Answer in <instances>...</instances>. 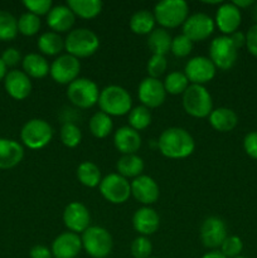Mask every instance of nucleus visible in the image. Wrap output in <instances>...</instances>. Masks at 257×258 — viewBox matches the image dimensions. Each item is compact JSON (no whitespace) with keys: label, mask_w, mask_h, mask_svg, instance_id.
Returning <instances> with one entry per match:
<instances>
[{"label":"nucleus","mask_w":257,"mask_h":258,"mask_svg":"<svg viewBox=\"0 0 257 258\" xmlns=\"http://www.w3.org/2000/svg\"><path fill=\"white\" fill-rule=\"evenodd\" d=\"M98 188L101 196L112 204H123L131 196V184L117 173L106 175Z\"/></svg>","instance_id":"nucleus-10"},{"label":"nucleus","mask_w":257,"mask_h":258,"mask_svg":"<svg viewBox=\"0 0 257 258\" xmlns=\"http://www.w3.org/2000/svg\"><path fill=\"white\" fill-rule=\"evenodd\" d=\"M77 178L78 181L87 188H96L102 180L100 168L92 161H83L78 165Z\"/></svg>","instance_id":"nucleus-30"},{"label":"nucleus","mask_w":257,"mask_h":258,"mask_svg":"<svg viewBox=\"0 0 257 258\" xmlns=\"http://www.w3.org/2000/svg\"><path fill=\"white\" fill-rule=\"evenodd\" d=\"M67 7L76 17L82 19H93L102 12L103 4L100 0H68Z\"/></svg>","instance_id":"nucleus-28"},{"label":"nucleus","mask_w":257,"mask_h":258,"mask_svg":"<svg viewBox=\"0 0 257 258\" xmlns=\"http://www.w3.org/2000/svg\"><path fill=\"white\" fill-rule=\"evenodd\" d=\"M133 226L140 236L148 237L158 231L160 226V217L155 209L150 207H143L134 213Z\"/></svg>","instance_id":"nucleus-21"},{"label":"nucleus","mask_w":257,"mask_h":258,"mask_svg":"<svg viewBox=\"0 0 257 258\" xmlns=\"http://www.w3.org/2000/svg\"><path fill=\"white\" fill-rule=\"evenodd\" d=\"M91 134L97 139H105L112 133L113 122L111 116L106 115L102 111L93 113L92 117L90 118V123H88Z\"/></svg>","instance_id":"nucleus-33"},{"label":"nucleus","mask_w":257,"mask_h":258,"mask_svg":"<svg viewBox=\"0 0 257 258\" xmlns=\"http://www.w3.org/2000/svg\"><path fill=\"white\" fill-rule=\"evenodd\" d=\"M100 48V39L93 30L87 28H77L71 30L65 39V49L67 54L77 59L95 54Z\"/></svg>","instance_id":"nucleus-2"},{"label":"nucleus","mask_w":257,"mask_h":258,"mask_svg":"<svg viewBox=\"0 0 257 258\" xmlns=\"http://www.w3.org/2000/svg\"><path fill=\"white\" fill-rule=\"evenodd\" d=\"M80 72V60L70 54H62L55 58L49 70L50 77L59 85H71L73 81L77 80Z\"/></svg>","instance_id":"nucleus-11"},{"label":"nucleus","mask_w":257,"mask_h":258,"mask_svg":"<svg viewBox=\"0 0 257 258\" xmlns=\"http://www.w3.org/2000/svg\"><path fill=\"white\" fill-rule=\"evenodd\" d=\"M40 25L42 23H40L39 17L27 12L20 15V18L18 19V32L22 33L25 37H32L39 32Z\"/></svg>","instance_id":"nucleus-38"},{"label":"nucleus","mask_w":257,"mask_h":258,"mask_svg":"<svg viewBox=\"0 0 257 258\" xmlns=\"http://www.w3.org/2000/svg\"><path fill=\"white\" fill-rule=\"evenodd\" d=\"M241 10L236 5H233V3H224V4H221V7L217 10L214 24L223 34L231 35L237 32L241 25Z\"/></svg>","instance_id":"nucleus-19"},{"label":"nucleus","mask_w":257,"mask_h":258,"mask_svg":"<svg viewBox=\"0 0 257 258\" xmlns=\"http://www.w3.org/2000/svg\"><path fill=\"white\" fill-rule=\"evenodd\" d=\"M150 123L151 113L148 107L140 105L131 108V111L128 112V126L130 127H133L136 131H141L145 130Z\"/></svg>","instance_id":"nucleus-35"},{"label":"nucleus","mask_w":257,"mask_h":258,"mask_svg":"<svg viewBox=\"0 0 257 258\" xmlns=\"http://www.w3.org/2000/svg\"><path fill=\"white\" fill-rule=\"evenodd\" d=\"M158 149L165 158L185 159L194 153L196 143L185 128L169 127L161 133Z\"/></svg>","instance_id":"nucleus-1"},{"label":"nucleus","mask_w":257,"mask_h":258,"mask_svg":"<svg viewBox=\"0 0 257 258\" xmlns=\"http://www.w3.org/2000/svg\"><path fill=\"white\" fill-rule=\"evenodd\" d=\"M63 223L72 233H83L91 227V214L87 207L80 202H72L63 211Z\"/></svg>","instance_id":"nucleus-15"},{"label":"nucleus","mask_w":257,"mask_h":258,"mask_svg":"<svg viewBox=\"0 0 257 258\" xmlns=\"http://www.w3.org/2000/svg\"><path fill=\"white\" fill-rule=\"evenodd\" d=\"M53 127L42 118H32L24 123L20 131V139L27 148L39 150L52 141Z\"/></svg>","instance_id":"nucleus-7"},{"label":"nucleus","mask_w":257,"mask_h":258,"mask_svg":"<svg viewBox=\"0 0 257 258\" xmlns=\"http://www.w3.org/2000/svg\"><path fill=\"white\" fill-rule=\"evenodd\" d=\"M252 18H253V20L257 24V3H254L253 8H252Z\"/></svg>","instance_id":"nucleus-52"},{"label":"nucleus","mask_w":257,"mask_h":258,"mask_svg":"<svg viewBox=\"0 0 257 258\" xmlns=\"http://www.w3.org/2000/svg\"><path fill=\"white\" fill-rule=\"evenodd\" d=\"M60 141L67 148L73 149L76 146H78L82 140V133H81V128L77 125H75L73 122H66L63 123V126L60 127Z\"/></svg>","instance_id":"nucleus-37"},{"label":"nucleus","mask_w":257,"mask_h":258,"mask_svg":"<svg viewBox=\"0 0 257 258\" xmlns=\"http://www.w3.org/2000/svg\"><path fill=\"white\" fill-rule=\"evenodd\" d=\"M183 107L188 115L196 118L208 117L213 111L211 93L204 86L189 85L183 93Z\"/></svg>","instance_id":"nucleus-5"},{"label":"nucleus","mask_w":257,"mask_h":258,"mask_svg":"<svg viewBox=\"0 0 257 258\" xmlns=\"http://www.w3.org/2000/svg\"><path fill=\"white\" fill-rule=\"evenodd\" d=\"M238 57V49L233 45L228 35H221L212 40L209 45V59L216 68L228 71L236 63Z\"/></svg>","instance_id":"nucleus-9"},{"label":"nucleus","mask_w":257,"mask_h":258,"mask_svg":"<svg viewBox=\"0 0 257 258\" xmlns=\"http://www.w3.org/2000/svg\"><path fill=\"white\" fill-rule=\"evenodd\" d=\"M138 97L141 105L150 110V108H156L163 105L166 98V91L161 81L146 77L139 85Z\"/></svg>","instance_id":"nucleus-16"},{"label":"nucleus","mask_w":257,"mask_h":258,"mask_svg":"<svg viewBox=\"0 0 257 258\" xmlns=\"http://www.w3.org/2000/svg\"><path fill=\"white\" fill-rule=\"evenodd\" d=\"M4 86L8 95L14 100H25L32 92V81L23 71L13 70L7 73L4 78Z\"/></svg>","instance_id":"nucleus-20"},{"label":"nucleus","mask_w":257,"mask_h":258,"mask_svg":"<svg viewBox=\"0 0 257 258\" xmlns=\"http://www.w3.org/2000/svg\"><path fill=\"white\" fill-rule=\"evenodd\" d=\"M0 58L7 67H15L22 60V55L17 48H7Z\"/></svg>","instance_id":"nucleus-45"},{"label":"nucleus","mask_w":257,"mask_h":258,"mask_svg":"<svg viewBox=\"0 0 257 258\" xmlns=\"http://www.w3.org/2000/svg\"><path fill=\"white\" fill-rule=\"evenodd\" d=\"M113 144L123 155L136 154V151L141 148V136L139 131L134 130L130 126H122L116 130L113 135Z\"/></svg>","instance_id":"nucleus-22"},{"label":"nucleus","mask_w":257,"mask_h":258,"mask_svg":"<svg viewBox=\"0 0 257 258\" xmlns=\"http://www.w3.org/2000/svg\"><path fill=\"white\" fill-rule=\"evenodd\" d=\"M76 15L67 5H55L47 15V24L55 33H65L72 29Z\"/></svg>","instance_id":"nucleus-23"},{"label":"nucleus","mask_w":257,"mask_h":258,"mask_svg":"<svg viewBox=\"0 0 257 258\" xmlns=\"http://www.w3.org/2000/svg\"><path fill=\"white\" fill-rule=\"evenodd\" d=\"M24 158V149L18 141L0 139V169H12Z\"/></svg>","instance_id":"nucleus-24"},{"label":"nucleus","mask_w":257,"mask_h":258,"mask_svg":"<svg viewBox=\"0 0 257 258\" xmlns=\"http://www.w3.org/2000/svg\"><path fill=\"white\" fill-rule=\"evenodd\" d=\"M166 68H168V60H166L165 55H151L150 59L148 60L146 64V71H148V77L156 78L159 80L160 76L165 73Z\"/></svg>","instance_id":"nucleus-42"},{"label":"nucleus","mask_w":257,"mask_h":258,"mask_svg":"<svg viewBox=\"0 0 257 258\" xmlns=\"http://www.w3.org/2000/svg\"><path fill=\"white\" fill-rule=\"evenodd\" d=\"M38 48L45 55H58L65 49V40L58 33L45 32L38 38Z\"/></svg>","instance_id":"nucleus-32"},{"label":"nucleus","mask_w":257,"mask_h":258,"mask_svg":"<svg viewBox=\"0 0 257 258\" xmlns=\"http://www.w3.org/2000/svg\"><path fill=\"white\" fill-rule=\"evenodd\" d=\"M154 17L164 29H174L188 19L189 5L184 0H163L154 8Z\"/></svg>","instance_id":"nucleus-4"},{"label":"nucleus","mask_w":257,"mask_h":258,"mask_svg":"<svg viewBox=\"0 0 257 258\" xmlns=\"http://www.w3.org/2000/svg\"><path fill=\"white\" fill-rule=\"evenodd\" d=\"M131 196L141 204L150 206L159 199V185L151 176L140 175L131 181Z\"/></svg>","instance_id":"nucleus-17"},{"label":"nucleus","mask_w":257,"mask_h":258,"mask_svg":"<svg viewBox=\"0 0 257 258\" xmlns=\"http://www.w3.org/2000/svg\"><path fill=\"white\" fill-rule=\"evenodd\" d=\"M30 258H52V251L43 244H37L29 252Z\"/></svg>","instance_id":"nucleus-47"},{"label":"nucleus","mask_w":257,"mask_h":258,"mask_svg":"<svg viewBox=\"0 0 257 258\" xmlns=\"http://www.w3.org/2000/svg\"><path fill=\"white\" fill-rule=\"evenodd\" d=\"M98 106L108 116H123L131 111L133 100L127 91L121 86H106L100 91Z\"/></svg>","instance_id":"nucleus-3"},{"label":"nucleus","mask_w":257,"mask_h":258,"mask_svg":"<svg viewBox=\"0 0 257 258\" xmlns=\"http://www.w3.org/2000/svg\"><path fill=\"white\" fill-rule=\"evenodd\" d=\"M246 47L252 55L257 57V24L252 25L246 33Z\"/></svg>","instance_id":"nucleus-46"},{"label":"nucleus","mask_w":257,"mask_h":258,"mask_svg":"<svg viewBox=\"0 0 257 258\" xmlns=\"http://www.w3.org/2000/svg\"><path fill=\"white\" fill-rule=\"evenodd\" d=\"M81 249V237L72 232H63L54 238L50 251L54 258H77Z\"/></svg>","instance_id":"nucleus-18"},{"label":"nucleus","mask_w":257,"mask_h":258,"mask_svg":"<svg viewBox=\"0 0 257 258\" xmlns=\"http://www.w3.org/2000/svg\"><path fill=\"white\" fill-rule=\"evenodd\" d=\"M67 97L78 108H90L98 102V86L88 78H77L68 85Z\"/></svg>","instance_id":"nucleus-8"},{"label":"nucleus","mask_w":257,"mask_h":258,"mask_svg":"<svg viewBox=\"0 0 257 258\" xmlns=\"http://www.w3.org/2000/svg\"><path fill=\"white\" fill-rule=\"evenodd\" d=\"M243 149L249 158L257 160V131H252L244 136Z\"/></svg>","instance_id":"nucleus-44"},{"label":"nucleus","mask_w":257,"mask_h":258,"mask_svg":"<svg viewBox=\"0 0 257 258\" xmlns=\"http://www.w3.org/2000/svg\"><path fill=\"white\" fill-rule=\"evenodd\" d=\"M82 248L93 258H105L113 248V239L110 232L103 227H88L81 237Z\"/></svg>","instance_id":"nucleus-6"},{"label":"nucleus","mask_w":257,"mask_h":258,"mask_svg":"<svg viewBox=\"0 0 257 258\" xmlns=\"http://www.w3.org/2000/svg\"><path fill=\"white\" fill-rule=\"evenodd\" d=\"M5 76H7V66L4 64V62L0 58V81L5 78Z\"/></svg>","instance_id":"nucleus-51"},{"label":"nucleus","mask_w":257,"mask_h":258,"mask_svg":"<svg viewBox=\"0 0 257 258\" xmlns=\"http://www.w3.org/2000/svg\"><path fill=\"white\" fill-rule=\"evenodd\" d=\"M199 236H201V241L204 247L211 249L218 248L227 238L226 223L219 217H208L202 223Z\"/></svg>","instance_id":"nucleus-14"},{"label":"nucleus","mask_w":257,"mask_h":258,"mask_svg":"<svg viewBox=\"0 0 257 258\" xmlns=\"http://www.w3.org/2000/svg\"><path fill=\"white\" fill-rule=\"evenodd\" d=\"M155 23L154 13L148 12V10H139L131 17L130 29L139 35L150 34L155 29Z\"/></svg>","instance_id":"nucleus-31"},{"label":"nucleus","mask_w":257,"mask_h":258,"mask_svg":"<svg viewBox=\"0 0 257 258\" xmlns=\"http://www.w3.org/2000/svg\"><path fill=\"white\" fill-rule=\"evenodd\" d=\"M171 35L164 28H155L153 32L149 34L148 45L153 54L156 55H165L166 53L170 52L171 48Z\"/></svg>","instance_id":"nucleus-29"},{"label":"nucleus","mask_w":257,"mask_h":258,"mask_svg":"<svg viewBox=\"0 0 257 258\" xmlns=\"http://www.w3.org/2000/svg\"><path fill=\"white\" fill-rule=\"evenodd\" d=\"M181 27H183V34L194 43L208 39L214 32L216 24L208 14L196 13V14L189 15Z\"/></svg>","instance_id":"nucleus-13"},{"label":"nucleus","mask_w":257,"mask_h":258,"mask_svg":"<svg viewBox=\"0 0 257 258\" xmlns=\"http://www.w3.org/2000/svg\"><path fill=\"white\" fill-rule=\"evenodd\" d=\"M18 34V20L10 13L0 10V40H12Z\"/></svg>","instance_id":"nucleus-36"},{"label":"nucleus","mask_w":257,"mask_h":258,"mask_svg":"<svg viewBox=\"0 0 257 258\" xmlns=\"http://www.w3.org/2000/svg\"><path fill=\"white\" fill-rule=\"evenodd\" d=\"M216 72V66L208 57H204V55L190 58L184 68V75L186 76L191 85L204 86L213 80Z\"/></svg>","instance_id":"nucleus-12"},{"label":"nucleus","mask_w":257,"mask_h":258,"mask_svg":"<svg viewBox=\"0 0 257 258\" xmlns=\"http://www.w3.org/2000/svg\"><path fill=\"white\" fill-rule=\"evenodd\" d=\"M208 118L212 127L219 133H229L236 127L238 122L237 113L228 107L216 108L212 111Z\"/></svg>","instance_id":"nucleus-25"},{"label":"nucleus","mask_w":257,"mask_h":258,"mask_svg":"<svg viewBox=\"0 0 257 258\" xmlns=\"http://www.w3.org/2000/svg\"><path fill=\"white\" fill-rule=\"evenodd\" d=\"M243 249V242L237 236H227L221 246V252L226 258H236L241 256Z\"/></svg>","instance_id":"nucleus-41"},{"label":"nucleus","mask_w":257,"mask_h":258,"mask_svg":"<svg viewBox=\"0 0 257 258\" xmlns=\"http://www.w3.org/2000/svg\"><path fill=\"white\" fill-rule=\"evenodd\" d=\"M202 258H226V257L223 256V253H222L221 251H212L204 254Z\"/></svg>","instance_id":"nucleus-50"},{"label":"nucleus","mask_w":257,"mask_h":258,"mask_svg":"<svg viewBox=\"0 0 257 258\" xmlns=\"http://www.w3.org/2000/svg\"><path fill=\"white\" fill-rule=\"evenodd\" d=\"M254 4L253 0H234L233 5H236L239 10L241 9H246V8L252 7Z\"/></svg>","instance_id":"nucleus-49"},{"label":"nucleus","mask_w":257,"mask_h":258,"mask_svg":"<svg viewBox=\"0 0 257 258\" xmlns=\"http://www.w3.org/2000/svg\"><path fill=\"white\" fill-rule=\"evenodd\" d=\"M191 50H193V42H191L189 38H186L184 34L176 35V37L173 38V40H171L170 52L173 53L175 57H188L191 53Z\"/></svg>","instance_id":"nucleus-40"},{"label":"nucleus","mask_w":257,"mask_h":258,"mask_svg":"<svg viewBox=\"0 0 257 258\" xmlns=\"http://www.w3.org/2000/svg\"><path fill=\"white\" fill-rule=\"evenodd\" d=\"M149 258H156V257H149Z\"/></svg>","instance_id":"nucleus-54"},{"label":"nucleus","mask_w":257,"mask_h":258,"mask_svg":"<svg viewBox=\"0 0 257 258\" xmlns=\"http://www.w3.org/2000/svg\"><path fill=\"white\" fill-rule=\"evenodd\" d=\"M130 251L134 258H149L153 252V244L148 237L139 236L131 243Z\"/></svg>","instance_id":"nucleus-39"},{"label":"nucleus","mask_w":257,"mask_h":258,"mask_svg":"<svg viewBox=\"0 0 257 258\" xmlns=\"http://www.w3.org/2000/svg\"><path fill=\"white\" fill-rule=\"evenodd\" d=\"M163 85L169 95H183L189 87V81L184 72H171L166 76Z\"/></svg>","instance_id":"nucleus-34"},{"label":"nucleus","mask_w":257,"mask_h":258,"mask_svg":"<svg viewBox=\"0 0 257 258\" xmlns=\"http://www.w3.org/2000/svg\"><path fill=\"white\" fill-rule=\"evenodd\" d=\"M49 70L47 59L38 53H29L23 58V72L29 78H44L49 75Z\"/></svg>","instance_id":"nucleus-26"},{"label":"nucleus","mask_w":257,"mask_h":258,"mask_svg":"<svg viewBox=\"0 0 257 258\" xmlns=\"http://www.w3.org/2000/svg\"><path fill=\"white\" fill-rule=\"evenodd\" d=\"M229 38H231L232 43H233L234 47L237 48V49H239V48H242L243 45H246V34L242 32H234L233 34L228 35Z\"/></svg>","instance_id":"nucleus-48"},{"label":"nucleus","mask_w":257,"mask_h":258,"mask_svg":"<svg viewBox=\"0 0 257 258\" xmlns=\"http://www.w3.org/2000/svg\"><path fill=\"white\" fill-rule=\"evenodd\" d=\"M236 258H247V257H243V256H238V257H236Z\"/></svg>","instance_id":"nucleus-53"},{"label":"nucleus","mask_w":257,"mask_h":258,"mask_svg":"<svg viewBox=\"0 0 257 258\" xmlns=\"http://www.w3.org/2000/svg\"><path fill=\"white\" fill-rule=\"evenodd\" d=\"M144 168L145 164L144 160L136 154H130V155H122L117 160L116 164V169H117V174H120L123 178H138V176L143 175Z\"/></svg>","instance_id":"nucleus-27"},{"label":"nucleus","mask_w":257,"mask_h":258,"mask_svg":"<svg viewBox=\"0 0 257 258\" xmlns=\"http://www.w3.org/2000/svg\"><path fill=\"white\" fill-rule=\"evenodd\" d=\"M23 5L28 9V12L32 14L40 17V15H48L53 4L50 0H24Z\"/></svg>","instance_id":"nucleus-43"}]
</instances>
